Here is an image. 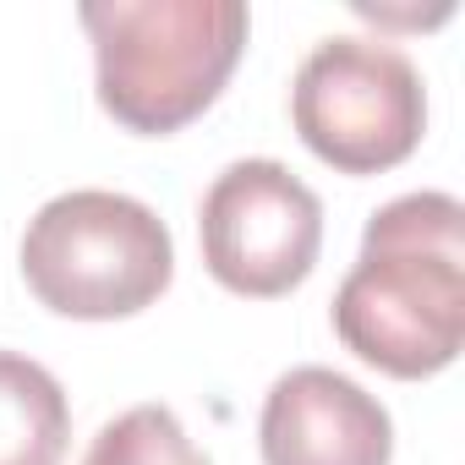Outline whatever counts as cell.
<instances>
[{
    "label": "cell",
    "mask_w": 465,
    "mask_h": 465,
    "mask_svg": "<svg viewBox=\"0 0 465 465\" xmlns=\"http://www.w3.org/2000/svg\"><path fill=\"white\" fill-rule=\"evenodd\" d=\"M334 334L389 378H432L465 340V208L449 192L394 197L367 219L334 296Z\"/></svg>",
    "instance_id": "obj_1"
},
{
    "label": "cell",
    "mask_w": 465,
    "mask_h": 465,
    "mask_svg": "<svg viewBox=\"0 0 465 465\" xmlns=\"http://www.w3.org/2000/svg\"><path fill=\"white\" fill-rule=\"evenodd\" d=\"M99 104L143 137L197 121L247 50L242 0H88Z\"/></svg>",
    "instance_id": "obj_2"
},
{
    "label": "cell",
    "mask_w": 465,
    "mask_h": 465,
    "mask_svg": "<svg viewBox=\"0 0 465 465\" xmlns=\"http://www.w3.org/2000/svg\"><path fill=\"white\" fill-rule=\"evenodd\" d=\"M170 274L175 247L164 219L126 192H61L28 219L23 280L61 318H132L170 291Z\"/></svg>",
    "instance_id": "obj_3"
},
{
    "label": "cell",
    "mask_w": 465,
    "mask_h": 465,
    "mask_svg": "<svg viewBox=\"0 0 465 465\" xmlns=\"http://www.w3.org/2000/svg\"><path fill=\"white\" fill-rule=\"evenodd\" d=\"M291 121L302 143L345 175L394 170L416 153L427 126L421 72L405 50L383 39L334 34L302 61L291 88Z\"/></svg>",
    "instance_id": "obj_4"
},
{
    "label": "cell",
    "mask_w": 465,
    "mask_h": 465,
    "mask_svg": "<svg viewBox=\"0 0 465 465\" xmlns=\"http://www.w3.org/2000/svg\"><path fill=\"white\" fill-rule=\"evenodd\" d=\"M203 263L236 296H291L323 247V203L280 159H236L213 175L197 213Z\"/></svg>",
    "instance_id": "obj_5"
},
{
    "label": "cell",
    "mask_w": 465,
    "mask_h": 465,
    "mask_svg": "<svg viewBox=\"0 0 465 465\" xmlns=\"http://www.w3.org/2000/svg\"><path fill=\"white\" fill-rule=\"evenodd\" d=\"M263 465H389V411L334 367H291L258 421Z\"/></svg>",
    "instance_id": "obj_6"
},
{
    "label": "cell",
    "mask_w": 465,
    "mask_h": 465,
    "mask_svg": "<svg viewBox=\"0 0 465 465\" xmlns=\"http://www.w3.org/2000/svg\"><path fill=\"white\" fill-rule=\"evenodd\" d=\"M72 405L50 367L0 351V465H61Z\"/></svg>",
    "instance_id": "obj_7"
},
{
    "label": "cell",
    "mask_w": 465,
    "mask_h": 465,
    "mask_svg": "<svg viewBox=\"0 0 465 465\" xmlns=\"http://www.w3.org/2000/svg\"><path fill=\"white\" fill-rule=\"evenodd\" d=\"M83 465H208V454L186 438L175 411L132 405L126 416L99 427V438L88 443Z\"/></svg>",
    "instance_id": "obj_8"
}]
</instances>
